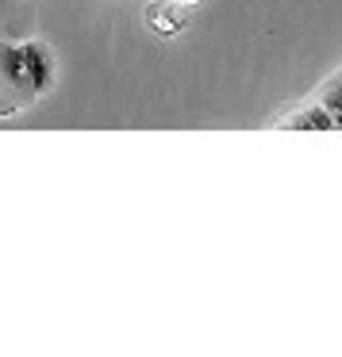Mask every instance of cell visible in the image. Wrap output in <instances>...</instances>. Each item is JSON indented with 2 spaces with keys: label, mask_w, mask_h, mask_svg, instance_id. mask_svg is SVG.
I'll use <instances>...</instances> for the list:
<instances>
[{
  "label": "cell",
  "mask_w": 342,
  "mask_h": 357,
  "mask_svg": "<svg viewBox=\"0 0 342 357\" xmlns=\"http://www.w3.org/2000/svg\"><path fill=\"white\" fill-rule=\"evenodd\" d=\"M58 58L47 43H0V93L12 96V104H35L54 89Z\"/></svg>",
  "instance_id": "6da1fadb"
},
{
  "label": "cell",
  "mask_w": 342,
  "mask_h": 357,
  "mask_svg": "<svg viewBox=\"0 0 342 357\" xmlns=\"http://www.w3.org/2000/svg\"><path fill=\"white\" fill-rule=\"evenodd\" d=\"M147 27L158 35L185 31V4H177V0H154L147 8Z\"/></svg>",
  "instance_id": "7a4b0ae2"
},
{
  "label": "cell",
  "mask_w": 342,
  "mask_h": 357,
  "mask_svg": "<svg viewBox=\"0 0 342 357\" xmlns=\"http://www.w3.org/2000/svg\"><path fill=\"white\" fill-rule=\"evenodd\" d=\"M323 108L331 112L334 127H342V77H334L331 85L323 89Z\"/></svg>",
  "instance_id": "3957f363"
},
{
  "label": "cell",
  "mask_w": 342,
  "mask_h": 357,
  "mask_svg": "<svg viewBox=\"0 0 342 357\" xmlns=\"http://www.w3.org/2000/svg\"><path fill=\"white\" fill-rule=\"evenodd\" d=\"M177 4H185V8H193V4H200V0H177Z\"/></svg>",
  "instance_id": "277c9868"
}]
</instances>
